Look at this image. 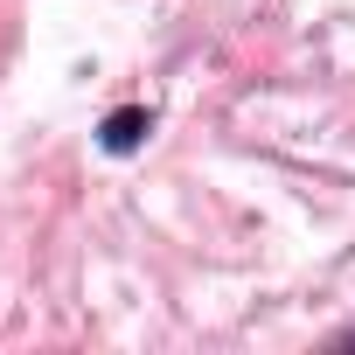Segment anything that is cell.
Segmentation results:
<instances>
[{"label":"cell","mask_w":355,"mask_h":355,"mask_svg":"<svg viewBox=\"0 0 355 355\" xmlns=\"http://www.w3.org/2000/svg\"><path fill=\"white\" fill-rule=\"evenodd\" d=\"M146 132H153V112H146V105H119V112L98 125V146H105V153H132V146H146Z\"/></svg>","instance_id":"obj_1"}]
</instances>
